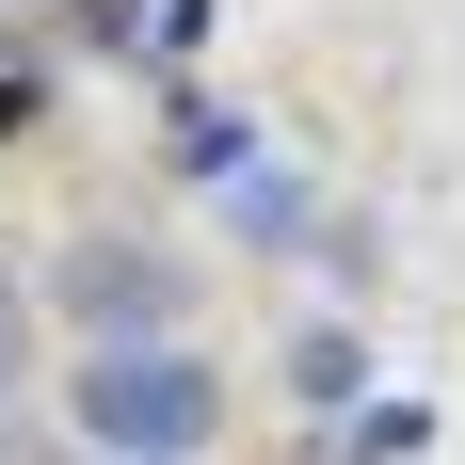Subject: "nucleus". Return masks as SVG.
I'll return each instance as SVG.
<instances>
[{
  "mask_svg": "<svg viewBox=\"0 0 465 465\" xmlns=\"http://www.w3.org/2000/svg\"><path fill=\"white\" fill-rule=\"evenodd\" d=\"M225 433V370L209 353H81V450L96 465H193Z\"/></svg>",
  "mask_w": 465,
  "mask_h": 465,
  "instance_id": "obj_1",
  "label": "nucleus"
},
{
  "mask_svg": "<svg viewBox=\"0 0 465 465\" xmlns=\"http://www.w3.org/2000/svg\"><path fill=\"white\" fill-rule=\"evenodd\" d=\"M48 305H64L96 353H161V337H177V257L96 225V241H64V257H48Z\"/></svg>",
  "mask_w": 465,
  "mask_h": 465,
  "instance_id": "obj_2",
  "label": "nucleus"
},
{
  "mask_svg": "<svg viewBox=\"0 0 465 465\" xmlns=\"http://www.w3.org/2000/svg\"><path fill=\"white\" fill-rule=\"evenodd\" d=\"M16 370H33V289L0 273V401H16Z\"/></svg>",
  "mask_w": 465,
  "mask_h": 465,
  "instance_id": "obj_3",
  "label": "nucleus"
}]
</instances>
